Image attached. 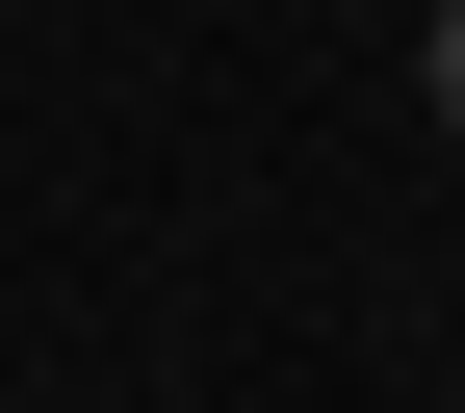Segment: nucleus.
Masks as SVG:
<instances>
[{
  "label": "nucleus",
  "instance_id": "nucleus-1",
  "mask_svg": "<svg viewBox=\"0 0 465 413\" xmlns=\"http://www.w3.org/2000/svg\"><path fill=\"white\" fill-rule=\"evenodd\" d=\"M414 103H440V130H465V0H414Z\"/></svg>",
  "mask_w": 465,
  "mask_h": 413
}]
</instances>
